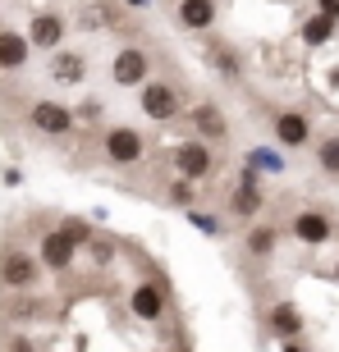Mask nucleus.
<instances>
[{
    "label": "nucleus",
    "mask_w": 339,
    "mask_h": 352,
    "mask_svg": "<svg viewBox=\"0 0 339 352\" xmlns=\"http://www.w3.org/2000/svg\"><path fill=\"white\" fill-rule=\"evenodd\" d=\"M37 279H41V261L32 252H23V248L0 252V284L5 288H32Z\"/></svg>",
    "instance_id": "1"
},
{
    "label": "nucleus",
    "mask_w": 339,
    "mask_h": 352,
    "mask_svg": "<svg viewBox=\"0 0 339 352\" xmlns=\"http://www.w3.org/2000/svg\"><path fill=\"white\" fill-rule=\"evenodd\" d=\"M74 256H79V243H74L65 229H55V234L41 238V265H46V270H69Z\"/></svg>",
    "instance_id": "8"
},
{
    "label": "nucleus",
    "mask_w": 339,
    "mask_h": 352,
    "mask_svg": "<svg viewBox=\"0 0 339 352\" xmlns=\"http://www.w3.org/2000/svg\"><path fill=\"white\" fill-rule=\"evenodd\" d=\"M101 151H105L110 165H138L143 151H147V142H143V133H138V129H124V124H119V129H110L101 138Z\"/></svg>",
    "instance_id": "2"
},
{
    "label": "nucleus",
    "mask_w": 339,
    "mask_h": 352,
    "mask_svg": "<svg viewBox=\"0 0 339 352\" xmlns=\"http://www.w3.org/2000/svg\"><path fill=\"white\" fill-rule=\"evenodd\" d=\"M65 234L83 248V243H92V224H83V220H65Z\"/></svg>",
    "instance_id": "22"
},
{
    "label": "nucleus",
    "mask_w": 339,
    "mask_h": 352,
    "mask_svg": "<svg viewBox=\"0 0 339 352\" xmlns=\"http://www.w3.org/2000/svg\"><path fill=\"white\" fill-rule=\"evenodd\" d=\"M147 74H152V60H147V51H138V46H129V51H119L115 60H110V78H115L119 87H143Z\"/></svg>",
    "instance_id": "4"
},
{
    "label": "nucleus",
    "mask_w": 339,
    "mask_h": 352,
    "mask_svg": "<svg viewBox=\"0 0 339 352\" xmlns=\"http://www.w3.org/2000/svg\"><path fill=\"white\" fill-rule=\"evenodd\" d=\"M83 74H88V60H83L79 51H60L51 60V78L55 82H69V87H74V82H83Z\"/></svg>",
    "instance_id": "15"
},
{
    "label": "nucleus",
    "mask_w": 339,
    "mask_h": 352,
    "mask_svg": "<svg viewBox=\"0 0 339 352\" xmlns=\"http://www.w3.org/2000/svg\"><path fill=\"white\" fill-rule=\"evenodd\" d=\"M335 23H339V19H330V14H316V19H307V28H302V41H307V46H326V41L335 37Z\"/></svg>",
    "instance_id": "16"
},
{
    "label": "nucleus",
    "mask_w": 339,
    "mask_h": 352,
    "mask_svg": "<svg viewBox=\"0 0 339 352\" xmlns=\"http://www.w3.org/2000/svg\"><path fill=\"white\" fill-rule=\"evenodd\" d=\"M234 210L238 215H257L261 210V183L257 179H243V188L234 192Z\"/></svg>",
    "instance_id": "17"
},
{
    "label": "nucleus",
    "mask_w": 339,
    "mask_h": 352,
    "mask_svg": "<svg viewBox=\"0 0 339 352\" xmlns=\"http://www.w3.org/2000/svg\"><path fill=\"white\" fill-rule=\"evenodd\" d=\"M248 252H252V256H271V252H275V229H271V224L248 229Z\"/></svg>",
    "instance_id": "18"
},
{
    "label": "nucleus",
    "mask_w": 339,
    "mask_h": 352,
    "mask_svg": "<svg viewBox=\"0 0 339 352\" xmlns=\"http://www.w3.org/2000/svg\"><path fill=\"white\" fill-rule=\"evenodd\" d=\"M174 170L183 174V179H207L211 174V146L207 142H179L174 146Z\"/></svg>",
    "instance_id": "7"
},
{
    "label": "nucleus",
    "mask_w": 339,
    "mask_h": 352,
    "mask_svg": "<svg viewBox=\"0 0 339 352\" xmlns=\"http://www.w3.org/2000/svg\"><path fill=\"white\" fill-rule=\"evenodd\" d=\"M266 325H271L280 339H298V334H302V316H298V307H294V302H280V307H271Z\"/></svg>",
    "instance_id": "14"
},
{
    "label": "nucleus",
    "mask_w": 339,
    "mask_h": 352,
    "mask_svg": "<svg viewBox=\"0 0 339 352\" xmlns=\"http://www.w3.org/2000/svg\"><path fill=\"white\" fill-rule=\"evenodd\" d=\"M179 23L193 28V32H207L211 23H216V0H179Z\"/></svg>",
    "instance_id": "12"
},
{
    "label": "nucleus",
    "mask_w": 339,
    "mask_h": 352,
    "mask_svg": "<svg viewBox=\"0 0 339 352\" xmlns=\"http://www.w3.org/2000/svg\"><path fill=\"white\" fill-rule=\"evenodd\" d=\"M28 41L41 46V51H55V46L65 41V19H60V14H37L32 28H28Z\"/></svg>",
    "instance_id": "11"
},
{
    "label": "nucleus",
    "mask_w": 339,
    "mask_h": 352,
    "mask_svg": "<svg viewBox=\"0 0 339 352\" xmlns=\"http://www.w3.org/2000/svg\"><path fill=\"white\" fill-rule=\"evenodd\" d=\"M316 10L330 14V19H339V0H316Z\"/></svg>",
    "instance_id": "24"
},
{
    "label": "nucleus",
    "mask_w": 339,
    "mask_h": 352,
    "mask_svg": "<svg viewBox=\"0 0 339 352\" xmlns=\"http://www.w3.org/2000/svg\"><path fill=\"white\" fill-rule=\"evenodd\" d=\"M110 252H115V248H110L105 238H96V243H92V256H96V265H105V261H110Z\"/></svg>",
    "instance_id": "23"
},
{
    "label": "nucleus",
    "mask_w": 339,
    "mask_h": 352,
    "mask_svg": "<svg viewBox=\"0 0 339 352\" xmlns=\"http://www.w3.org/2000/svg\"><path fill=\"white\" fill-rule=\"evenodd\" d=\"M143 115L156 119V124L174 119V115H179V91L170 87V82H147V87H143Z\"/></svg>",
    "instance_id": "5"
},
{
    "label": "nucleus",
    "mask_w": 339,
    "mask_h": 352,
    "mask_svg": "<svg viewBox=\"0 0 339 352\" xmlns=\"http://www.w3.org/2000/svg\"><path fill=\"white\" fill-rule=\"evenodd\" d=\"M193 183L197 179H183V174H179V183L170 188V201H174V206H188V201H193Z\"/></svg>",
    "instance_id": "21"
},
{
    "label": "nucleus",
    "mask_w": 339,
    "mask_h": 352,
    "mask_svg": "<svg viewBox=\"0 0 339 352\" xmlns=\"http://www.w3.org/2000/svg\"><path fill=\"white\" fill-rule=\"evenodd\" d=\"M28 51H32V41L23 32H0V69H23L28 65Z\"/></svg>",
    "instance_id": "13"
},
{
    "label": "nucleus",
    "mask_w": 339,
    "mask_h": 352,
    "mask_svg": "<svg viewBox=\"0 0 339 352\" xmlns=\"http://www.w3.org/2000/svg\"><path fill=\"white\" fill-rule=\"evenodd\" d=\"M316 160H321L326 174H339V138H326V142L316 146Z\"/></svg>",
    "instance_id": "20"
},
{
    "label": "nucleus",
    "mask_w": 339,
    "mask_h": 352,
    "mask_svg": "<svg viewBox=\"0 0 339 352\" xmlns=\"http://www.w3.org/2000/svg\"><path fill=\"white\" fill-rule=\"evenodd\" d=\"M193 119H197V129L207 133V138H225V119L216 115V105H197Z\"/></svg>",
    "instance_id": "19"
},
{
    "label": "nucleus",
    "mask_w": 339,
    "mask_h": 352,
    "mask_svg": "<svg viewBox=\"0 0 339 352\" xmlns=\"http://www.w3.org/2000/svg\"><path fill=\"white\" fill-rule=\"evenodd\" d=\"M275 142L280 146H307L312 142V124L302 110H280L275 115Z\"/></svg>",
    "instance_id": "9"
},
{
    "label": "nucleus",
    "mask_w": 339,
    "mask_h": 352,
    "mask_svg": "<svg viewBox=\"0 0 339 352\" xmlns=\"http://www.w3.org/2000/svg\"><path fill=\"white\" fill-rule=\"evenodd\" d=\"M129 5H147V0H129Z\"/></svg>",
    "instance_id": "25"
},
{
    "label": "nucleus",
    "mask_w": 339,
    "mask_h": 352,
    "mask_svg": "<svg viewBox=\"0 0 339 352\" xmlns=\"http://www.w3.org/2000/svg\"><path fill=\"white\" fill-rule=\"evenodd\" d=\"M28 124L37 133H46V138H65V133L74 129V110L60 105V101H37L28 110Z\"/></svg>",
    "instance_id": "3"
},
{
    "label": "nucleus",
    "mask_w": 339,
    "mask_h": 352,
    "mask_svg": "<svg viewBox=\"0 0 339 352\" xmlns=\"http://www.w3.org/2000/svg\"><path fill=\"white\" fill-rule=\"evenodd\" d=\"M335 279H339V265H335Z\"/></svg>",
    "instance_id": "26"
},
{
    "label": "nucleus",
    "mask_w": 339,
    "mask_h": 352,
    "mask_svg": "<svg viewBox=\"0 0 339 352\" xmlns=\"http://www.w3.org/2000/svg\"><path fill=\"white\" fill-rule=\"evenodd\" d=\"M330 234H335V224H330V215H321V210H298V215H294V238H298V243L321 248V243H330Z\"/></svg>",
    "instance_id": "10"
},
{
    "label": "nucleus",
    "mask_w": 339,
    "mask_h": 352,
    "mask_svg": "<svg viewBox=\"0 0 339 352\" xmlns=\"http://www.w3.org/2000/svg\"><path fill=\"white\" fill-rule=\"evenodd\" d=\"M133 316L143 320V325H156L161 316H165V288L156 284V279H143V284L133 288Z\"/></svg>",
    "instance_id": "6"
}]
</instances>
